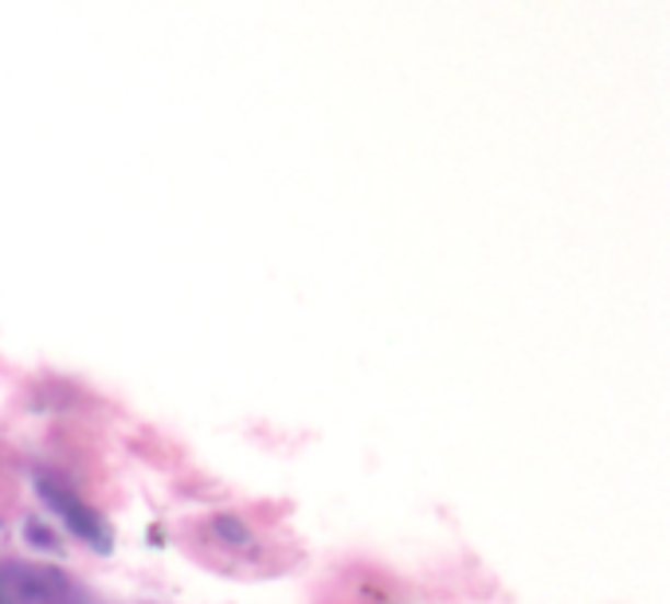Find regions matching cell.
I'll return each mask as SVG.
<instances>
[{
  "instance_id": "6da1fadb",
  "label": "cell",
  "mask_w": 670,
  "mask_h": 604,
  "mask_svg": "<svg viewBox=\"0 0 670 604\" xmlns=\"http://www.w3.org/2000/svg\"><path fill=\"white\" fill-rule=\"evenodd\" d=\"M39 494H44V499L51 502V506H59V514H63L67 526H71V531L79 534V538H86L91 546H99V549L111 546V534H106L103 526H99V518H94V514L86 511L83 502H74L71 494H63L59 487L47 483V479H39Z\"/></svg>"
}]
</instances>
